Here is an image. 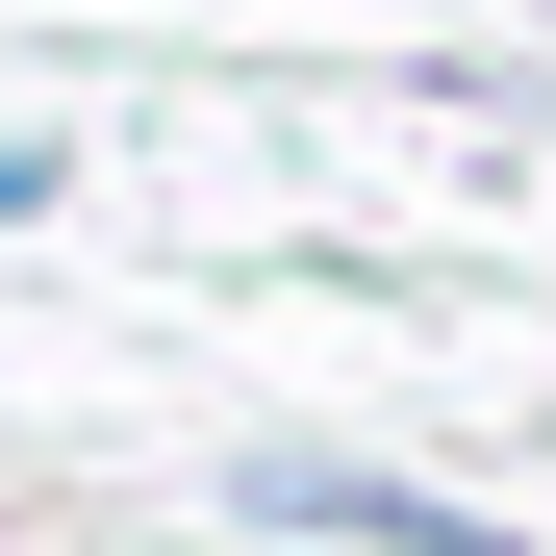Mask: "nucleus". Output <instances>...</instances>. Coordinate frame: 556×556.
I'll return each instance as SVG.
<instances>
[{
  "label": "nucleus",
  "mask_w": 556,
  "mask_h": 556,
  "mask_svg": "<svg viewBox=\"0 0 556 556\" xmlns=\"http://www.w3.org/2000/svg\"><path fill=\"white\" fill-rule=\"evenodd\" d=\"M253 506H278V531H354V556H506L481 506H430V481H354V455H253Z\"/></svg>",
  "instance_id": "obj_1"
}]
</instances>
